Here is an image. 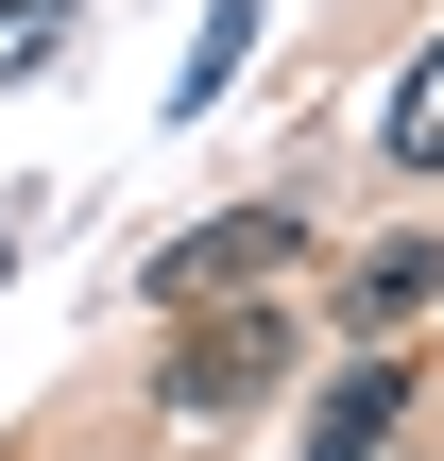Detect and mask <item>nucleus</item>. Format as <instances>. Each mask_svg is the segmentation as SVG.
<instances>
[{"label": "nucleus", "instance_id": "nucleus-4", "mask_svg": "<svg viewBox=\"0 0 444 461\" xmlns=\"http://www.w3.org/2000/svg\"><path fill=\"white\" fill-rule=\"evenodd\" d=\"M376 154H394V171H444V34L411 51V86H394V120H376Z\"/></svg>", "mask_w": 444, "mask_h": 461}, {"label": "nucleus", "instance_id": "nucleus-1", "mask_svg": "<svg viewBox=\"0 0 444 461\" xmlns=\"http://www.w3.org/2000/svg\"><path fill=\"white\" fill-rule=\"evenodd\" d=\"M274 376H291V308H188L171 359H154V393H171L188 428H205V411H257Z\"/></svg>", "mask_w": 444, "mask_h": 461}, {"label": "nucleus", "instance_id": "nucleus-2", "mask_svg": "<svg viewBox=\"0 0 444 461\" xmlns=\"http://www.w3.org/2000/svg\"><path fill=\"white\" fill-rule=\"evenodd\" d=\"M291 257H308V222H291V205H240V222L171 240V257H154V291L188 308V291H240V274H291Z\"/></svg>", "mask_w": 444, "mask_h": 461}, {"label": "nucleus", "instance_id": "nucleus-5", "mask_svg": "<svg viewBox=\"0 0 444 461\" xmlns=\"http://www.w3.org/2000/svg\"><path fill=\"white\" fill-rule=\"evenodd\" d=\"M428 291H444V240H376L359 257V325H411Z\"/></svg>", "mask_w": 444, "mask_h": 461}, {"label": "nucleus", "instance_id": "nucleus-6", "mask_svg": "<svg viewBox=\"0 0 444 461\" xmlns=\"http://www.w3.org/2000/svg\"><path fill=\"white\" fill-rule=\"evenodd\" d=\"M0 257H17V240H0Z\"/></svg>", "mask_w": 444, "mask_h": 461}, {"label": "nucleus", "instance_id": "nucleus-3", "mask_svg": "<svg viewBox=\"0 0 444 461\" xmlns=\"http://www.w3.org/2000/svg\"><path fill=\"white\" fill-rule=\"evenodd\" d=\"M394 428H411V359H359V376L308 393V461H376Z\"/></svg>", "mask_w": 444, "mask_h": 461}]
</instances>
